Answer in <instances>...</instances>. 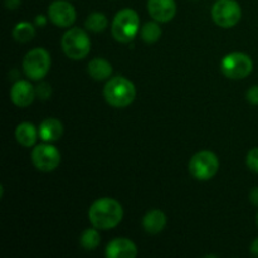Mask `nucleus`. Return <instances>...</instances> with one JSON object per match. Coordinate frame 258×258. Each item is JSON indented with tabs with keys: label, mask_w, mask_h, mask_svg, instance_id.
<instances>
[{
	"label": "nucleus",
	"mask_w": 258,
	"mask_h": 258,
	"mask_svg": "<svg viewBox=\"0 0 258 258\" xmlns=\"http://www.w3.org/2000/svg\"><path fill=\"white\" fill-rule=\"evenodd\" d=\"M62 49L68 58L75 60L83 59L91 50V39L81 28H71L62 37Z\"/></svg>",
	"instance_id": "nucleus-4"
},
{
	"label": "nucleus",
	"mask_w": 258,
	"mask_h": 258,
	"mask_svg": "<svg viewBox=\"0 0 258 258\" xmlns=\"http://www.w3.org/2000/svg\"><path fill=\"white\" fill-rule=\"evenodd\" d=\"M107 258H135L138 256V247L127 238H115L106 247Z\"/></svg>",
	"instance_id": "nucleus-13"
},
{
	"label": "nucleus",
	"mask_w": 258,
	"mask_h": 258,
	"mask_svg": "<svg viewBox=\"0 0 258 258\" xmlns=\"http://www.w3.org/2000/svg\"><path fill=\"white\" fill-rule=\"evenodd\" d=\"M140 29V18L134 9H122L115 15L111 27L113 38L120 43H130Z\"/></svg>",
	"instance_id": "nucleus-3"
},
{
	"label": "nucleus",
	"mask_w": 258,
	"mask_h": 258,
	"mask_svg": "<svg viewBox=\"0 0 258 258\" xmlns=\"http://www.w3.org/2000/svg\"><path fill=\"white\" fill-rule=\"evenodd\" d=\"M39 138L45 143H53L62 138L63 135V125L57 118H45L38 128Z\"/></svg>",
	"instance_id": "nucleus-14"
},
{
	"label": "nucleus",
	"mask_w": 258,
	"mask_h": 258,
	"mask_svg": "<svg viewBox=\"0 0 258 258\" xmlns=\"http://www.w3.org/2000/svg\"><path fill=\"white\" fill-rule=\"evenodd\" d=\"M48 18L59 28H68L76 22V9L66 0H55L48 8Z\"/></svg>",
	"instance_id": "nucleus-10"
},
{
	"label": "nucleus",
	"mask_w": 258,
	"mask_h": 258,
	"mask_svg": "<svg viewBox=\"0 0 258 258\" xmlns=\"http://www.w3.org/2000/svg\"><path fill=\"white\" fill-rule=\"evenodd\" d=\"M166 216L160 209L149 211L143 218V228L149 234H158L165 228Z\"/></svg>",
	"instance_id": "nucleus-15"
},
{
	"label": "nucleus",
	"mask_w": 258,
	"mask_h": 258,
	"mask_svg": "<svg viewBox=\"0 0 258 258\" xmlns=\"http://www.w3.org/2000/svg\"><path fill=\"white\" fill-rule=\"evenodd\" d=\"M35 97L37 93L34 86H32V83L28 81H17L10 88V100L18 107H28L32 105Z\"/></svg>",
	"instance_id": "nucleus-12"
},
{
	"label": "nucleus",
	"mask_w": 258,
	"mask_h": 258,
	"mask_svg": "<svg viewBox=\"0 0 258 258\" xmlns=\"http://www.w3.org/2000/svg\"><path fill=\"white\" fill-rule=\"evenodd\" d=\"M103 97L112 107H127L135 100L136 88L130 80L117 76V77L111 78L105 85Z\"/></svg>",
	"instance_id": "nucleus-2"
},
{
	"label": "nucleus",
	"mask_w": 258,
	"mask_h": 258,
	"mask_svg": "<svg viewBox=\"0 0 258 258\" xmlns=\"http://www.w3.org/2000/svg\"><path fill=\"white\" fill-rule=\"evenodd\" d=\"M38 131L32 122H22L15 128V139L24 148H30L37 143Z\"/></svg>",
	"instance_id": "nucleus-16"
},
{
	"label": "nucleus",
	"mask_w": 258,
	"mask_h": 258,
	"mask_svg": "<svg viewBox=\"0 0 258 258\" xmlns=\"http://www.w3.org/2000/svg\"><path fill=\"white\" fill-rule=\"evenodd\" d=\"M88 75L96 81L107 80L112 73V66L103 58H95L88 63Z\"/></svg>",
	"instance_id": "nucleus-17"
},
{
	"label": "nucleus",
	"mask_w": 258,
	"mask_h": 258,
	"mask_svg": "<svg viewBox=\"0 0 258 258\" xmlns=\"http://www.w3.org/2000/svg\"><path fill=\"white\" fill-rule=\"evenodd\" d=\"M212 18L218 27L232 28L242 18V8L236 0H217L212 7Z\"/></svg>",
	"instance_id": "nucleus-8"
},
{
	"label": "nucleus",
	"mask_w": 258,
	"mask_h": 258,
	"mask_svg": "<svg viewBox=\"0 0 258 258\" xmlns=\"http://www.w3.org/2000/svg\"><path fill=\"white\" fill-rule=\"evenodd\" d=\"M108 19L103 13L95 12L87 17L85 22V27L87 30H91L93 33H101L107 28Z\"/></svg>",
	"instance_id": "nucleus-19"
},
{
	"label": "nucleus",
	"mask_w": 258,
	"mask_h": 258,
	"mask_svg": "<svg viewBox=\"0 0 258 258\" xmlns=\"http://www.w3.org/2000/svg\"><path fill=\"white\" fill-rule=\"evenodd\" d=\"M249 201H251V203L253 206L258 207V186L251 190V193H249Z\"/></svg>",
	"instance_id": "nucleus-25"
},
{
	"label": "nucleus",
	"mask_w": 258,
	"mask_h": 258,
	"mask_svg": "<svg viewBox=\"0 0 258 258\" xmlns=\"http://www.w3.org/2000/svg\"><path fill=\"white\" fill-rule=\"evenodd\" d=\"M246 163L247 166L249 168V170L258 174V146L248 151L246 158Z\"/></svg>",
	"instance_id": "nucleus-22"
},
{
	"label": "nucleus",
	"mask_w": 258,
	"mask_h": 258,
	"mask_svg": "<svg viewBox=\"0 0 258 258\" xmlns=\"http://www.w3.org/2000/svg\"><path fill=\"white\" fill-rule=\"evenodd\" d=\"M32 163L38 170L50 173L60 164V153L55 146L49 144L37 145L32 151Z\"/></svg>",
	"instance_id": "nucleus-9"
},
{
	"label": "nucleus",
	"mask_w": 258,
	"mask_h": 258,
	"mask_svg": "<svg viewBox=\"0 0 258 258\" xmlns=\"http://www.w3.org/2000/svg\"><path fill=\"white\" fill-rule=\"evenodd\" d=\"M249 251H251V253L253 254L254 257H258V238H256L253 242H252Z\"/></svg>",
	"instance_id": "nucleus-28"
},
{
	"label": "nucleus",
	"mask_w": 258,
	"mask_h": 258,
	"mask_svg": "<svg viewBox=\"0 0 258 258\" xmlns=\"http://www.w3.org/2000/svg\"><path fill=\"white\" fill-rule=\"evenodd\" d=\"M101 242L100 233H98L97 228H88L82 232L80 237V243L86 251H93L98 247Z\"/></svg>",
	"instance_id": "nucleus-21"
},
{
	"label": "nucleus",
	"mask_w": 258,
	"mask_h": 258,
	"mask_svg": "<svg viewBox=\"0 0 258 258\" xmlns=\"http://www.w3.org/2000/svg\"><path fill=\"white\" fill-rule=\"evenodd\" d=\"M35 28L28 22H20L13 29V38L18 43H28L34 38Z\"/></svg>",
	"instance_id": "nucleus-18"
},
{
	"label": "nucleus",
	"mask_w": 258,
	"mask_h": 258,
	"mask_svg": "<svg viewBox=\"0 0 258 258\" xmlns=\"http://www.w3.org/2000/svg\"><path fill=\"white\" fill-rule=\"evenodd\" d=\"M123 218V208L120 202L113 198H100L93 202L88 209V219L97 229L108 231L121 223Z\"/></svg>",
	"instance_id": "nucleus-1"
},
{
	"label": "nucleus",
	"mask_w": 258,
	"mask_h": 258,
	"mask_svg": "<svg viewBox=\"0 0 258 258\" xmlns=\"http://www.w3.org/2000/svg\"><path fill=\"white\" fill-rule=\"evenodd\" d=\"M218 169V158L216 154L209 150L199 151L189 161V173L197 180H209L216 175Z\"/></svg>",
	"instance_id": "nucleus-6"
},
{
	"label": "nucleus",
	"mask_w": 258,
	"mask_h": 258,
	"mask_svg": "<svg viewBox=\"0 0 258 258\" xmlns=\"http://www.w3.org/2000/svg\"><path fill=\"white\" fill-rule=\"evenodd\" d=\"M247 101H248L251 105L258 106V85L252 86L248 91H247Z\"/></svg>",
	"instance_id": "nucleus-24"
},
{
	"label": "nucleus",
	"mask_w": 258,
	"mask_h": 258,
	"mask_svg": "<svg viewBox=\"0 0 258 258\" xmlns=\"http://www.w3.org/2000/svg\"><path fill=\"white\" fill-rule=\"evenodd\" d=\"M141 39L145 43H155L160 39L161 37V28L158 24V22H148L141 27L140 30Z\"/></svg>",
	"instance_id": "nucleus-20"
},
{
	"label": "nucleus",
	"mask_w": 258,
	"mask_h": 258,
	"mask_svg": "<svg viewBox=\"0 0 258 258\" xmlns=\"http://www.w3.org/2000/svg\"><path fill=\"white\" fill-rule=\"evenodd\" d=\"M148 12L158 23H168L175 17V0H148Z\"/></svg>",
	"instance_id": "nucleus-11"
},
{
	"label": "nucleus",
	"mask_w": 258,
	"mask_h": 258,
	"mask_svg": "<svg viewBox=\"0 0 258 258\" xmlns=\"http://www.w3.org/2000/svg\"><path fill=\"white\" fill-rule=\"evenodd\" d=\"M221 70L226 77L232 78V80H242V78L248 77L252 73L253 60L246 53H229L222 59Z\"/></svg>",
	"instance_id": "nucleus-7"
},
{
	"label": "nucleus",
	"mask_w": 258,
	"mask_h": 258,
	"mask_svg": "<svg viewBox=\"0 0 258 258\" xmlns=\"http://www.w3.org/2000/svg\"><path fill=\"white\" fill-rule=\"evenodd\" d=\"M256 224H257V228H258V212H257V216H256Z\"/></svg>",
	"instance_id": "nucleus-29"
},
{
	"label": "nucleus",
	"mask_w": 258,
	"mask_h": 258,
	"mask_svg": "<svg viewBox=\"0 0 258 258\" xmlns=\"http://www.w3.org/2000/svg\"><path fill=\"white\" fill-rule=\"evenodd\" d=\"M52 59L44 48H34L25 54L23 59V71L32 81H40L49 72Z\"/></svg>",
	"instance_id": "nucleus-5"
},
{
	"label": "nucleus",
	"mask_w": 258,
	"mask_h": 258,
	"mask_svg": "<svg viewBox=\"0 0 258 258\" xmlns=\"http://www.w3.org/2000/svg\"><path fill=\"white\" fill-rule=\"evenodd\" d=\"M45 24H47V18L44 15H37V18H35V25H38V27H44Z\"/></svg>",
	"instance_id": "nucleus-27"
},
{
	"label": "nucleus",
	"mask_w": 258,
	"mask_h": 258,
	"mask_svg": "<svg viewBox=\"0 0 258 258\" xmlns=\"http://www.w3.org/2000/svg\"><path fill=\"white\" fill-rule=\"evenodd\" d=\"M4 4L7 9H15V8L19 7L20 0H4Z\"/></svg>",
	"instance_id": "nucleus-26"
},
{
	"label": "nucleus",
	"mask_w": 258,
	"mask_h": 258,
	"mask_svg": "<svg viewBox=\"0 0 258 258\" xmlns=\"http://www.w3.org/2000/svg\"><path fill=\"white\" fill-rule=\"evenodd\" d=\"M35 93H37V97H39L40 100H48L52 95V88H50V85L42 82L39 86L35 87Z\"/></svg>",
	"instance_id": "nucleus-23"
}]
</instances>
